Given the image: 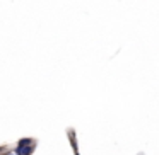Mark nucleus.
Here are the masks:
<instances>
[{"label":"nucleus","mask_w":159,"mask_h":155,"mask_svg":"<svg viewBox=\"0 0 159 155\" xmlns=\"http://www.w3.org/2000/svg\"><path fill=\"white\" fill-rule=\"evenodd\" d=\"M7 155H16V153H7Z\"/></svg>","instance_id":"20e7f679"},{"label":"nucleus","mask_w":159,"mask_h":155,"mask_svg":"<svg viewBox=\"0 0 159 155\" xmlns=\"http://www.w3.org/2000/svg\"><path fill=\"white\" fill-rule=\"evenodd\" d=\"M75 155H79V152H75Z\"/></svg>","instance_id":"39448f33"},{"label":"nucleus","mask_w":159,"mask_h":155,"mask_svg":"<svg viewBox=\"0 0 159 155\" xmlns=\"http://www.w3.org/2000/svg\"><path fill=\"white\" fill-rule=\"evenodd\" d=\"M14 153L16 155H31L33 153V145H17Z\"/></svg>","instance_id":"f257e3e1"},{"label":"nucleus","mask_w":159,"mask_h":155,"mask_svg":"<svg viewBox=\"0 0 159 155\" xmlns=\"http://www.w3.org/2000/svg\"><path fill=\"white\" fill-rule=\"evenodd\" d=\"M33 143H34V141H33V138H21L17 145H33Z\"/></svg>","instance_id":"f03ea898"},{"label":"nucleus","mask_w":159,"mask_h":155,"mask_svg":"<svg viewBox=\"0 0 159 155\" xmlns=\"http://www.w3.org/2000/svg\"><path fill=\"white\" fill-rule=\"evenodd\" d=\"M4 150H5V148H4V147H0V152H4Z\"/></svg>","instance_id":"7ed1b4c3"}]
</instances>
